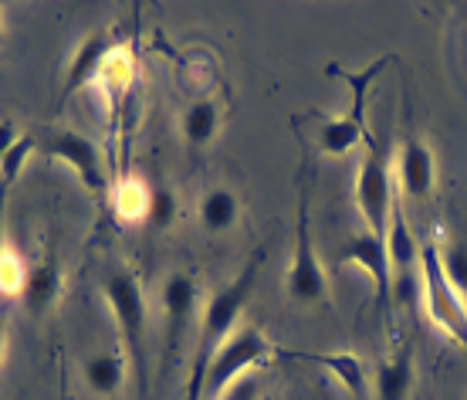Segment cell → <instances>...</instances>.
<instances>
[{
    "label": "cell",
    "instance_id": "cell-1",
    "mask_svg": "<svg viewBox=\"0 0 467 400\" xmlns=\"http://www.w3.org/2000/svg\"><path fill=\"white\" fill-rule=\"evenodd\" d=\"M257 268H261V255L247 265L231 285H223L211 295V302L203 306V322H200V340L193 350V363H190V380H187V400H203V387H207V370H211L213 356L223 350V342L237 332V319L244 312L247 299L254 292Z\"/></svg>",
    "mask_w": 467,
    "mask_h": 400
},
{
    "label": "cell",
    "instance_id": "cell-2",
    "mask_svg": "<svg viewBox=\"0 0 467 400\" xmlns=\"http://www.w3.org/2000/svg\"><path fill=\"white\" fill-rule=\"evenodd\" d=\"M420 295L433 326L451 342L467 350V302L447 279L437 241H423L420 245Z\"/></svg>",
    "mask_w": 467,
    "mask_h": 400
},
{
    "label": "cell",
    "instance_id": "cell-3",
    "mask_svg": "<svg viewBox=\"0 0 467 400\" xmlns=\"http://www.w3.org/2000/svg\"><path fill=\"white\" fill-rule=\"evenodd\" d=\"M366 146V160L356 170V207H359V217L366 224V231L376 237H386V227H389V214H393V170H389V160H386L383 142L369 136L362 142Z\"/></svg>",
    "mask_w": 467,
    "mask_h": 400
},
{
    "label": "cell",
    "instance_id": "cell-4",
    "mask_svg": "<svg viewBox=\"0 0 467 400\" xmlns=\"http://www.w3.org/2000/svg\"><path fill=\"white\" fill-rule=\"evenodd\" d=\"M379 68H383V61H376V65H369V68H362V71L328 68L349 82L352 106H349V112L328 119L326 126L318 130V150H322L326 156H346V153H352L356 146H362V142L369 140V136H366V106H369L366 95H369V85L376 82Z\"/></svg>",
    "mask_w": 467,
    "mask_h": 400
},
{
    "label": "cell",
    "instance_id": "cell-5",
    "mask_svg": "<svg viewBox=\"0 0 467 400\" xmlns=\"http://www.w3.org/2000/svg\"><path fill=\"white\" fill-rule=\"evenodd\" d=\"M102 295H106L109 312L116 316L129 360L142 366V360H146V295H142L140 279L129 268L109 271L106 282H102Z\"/></svg>",
    "mask_w": 467,
    "mask_h": 400
},
{
    "label": "cell",
    "instance_id": "cell-6",
    "mask_svg": "<svg viewBox=\"0 0 467 400\" xmlns=\"http://www.w3.org/2000/svg\"><path fill=\"white\" fill-rule=\"evenodd\" d=\"M271 356L268 336L254 326H241L231 340L223 342V350L213 356L211 370H207V387H203V400H223V394L244 377L247 370L261 366Z\"/></svg>",
    "mask_w": 467,
    "mask_h": 400
},
{
    "label": "cell",
    "instance_id": "cell-7",
    "mask_svg": "<svg viewBox=\"0 0 467 400\" xmlns=\"http://www.w3.org/2000/svg\"><path fill=\"white\" fill-rule=\"evenodd\" d=\"M328 292L326 268L318 261L316 241H312V221H308V197L302 194L298 204V224H295V251L288 268V295L298 306H316Z\"/></svg>",
    "mask_w": 467,
    "mask_h": 400
},
{
    "label": "cell",
    "instance_id": "cell-8",
    "mask_svg": "<svg viewBox=\"0 0 467 400\" xmlns=\"http://www.w3.org/2000/svg\"><path fill=\"white\" fill-rule=\"evenodd\" d=\"M47 156H55L61 163L71 166V174L78 177L92 197H106L109 194V174H106V163H102V153H99V146H95L88 136L75 130H61L51 136L47 142Z\"/></svg>",
    "mask_w": 467,
    "mask_h": 400
},
{
    "label": "cell",
    "instance_id": "cell-9",
    "mask_svg": "<svg viewBox=\"0 0 467 400\" xmlns=\"http://www.w3.org/2000/svg\"><path fill=\"white\" fill-rule=\"evenodd\" d=\"M339 258L352 268L366 271V279L373 282L376 289V299H379V306H383L389 292H393V268H389V255H386V237H376L369 231H362V235L349 237L346 245H342Z\"/></svg>",
    "mask_w": 467,
    "mask_h": 400
},
{
    "label": "cell",
    "instance_id": "cell-10",
    "mask_svg": "<svg viewBox=\"0 0 467 400\" xmlns=\"http://www.w3.org/2000/svg\"><path fill=\"white\" fill-rule=\"evenodd\" d=\"M433 177H437L433 150L420 140V136H410V140L400 146L393 184L400 187L403 200H423V197H431Z\"/></svg>",
    "mask_w": 467,
    "mask_h": 400
},
{
    "label": "cell",
    "instance_id": "cell-11",
    "mask_svg": "<svg viewBox=\"0 0 467 400\" xmlns=\"http://www.w3.org/2000/svg\"><path fill=\"white\" fill-rule=\"evenodd\" d=\"M386 255H389V268H393V289H403L413 282V275H420V245L410 231L407 214L400 204H393L389 214V227H386Z\"/></svg>",
    "mask_w": 467,
    "mask_h": 400
},
{
    "label": "cell",
    "instance_id": "cell-12",
    "mask_svg": "<svg viewBox=\"0 0 467 400\" xmlns=\"http://www.w3.org/2000/svg\"><path fill=\"white\" fill-rule=\"evenodd\" d=\"M197 279L190 271H173L163 282V309H166V350H176L187 332L193 309H197Z\"/></svg>",
    "mask_w": 467,
    "mask_h": 400
},
{
    "label": "cell",
    "instance_id": "cell-13",
    "mask_svg": "<svg viewBox=\"0 0 467 400\" xmlns=\"http://www.w3.org/2000/svg\"><path fill=\"white\" fill-rule=\"evenodd\" d=\"M116 47L119 45H112L109 35H102V31L85 37L82 45L75 47V55H71V61H68V71H65V89H61V102L71 99L75 92L88 89L92 82H99V75H102V68H106L109 55H112Z\"/></svg>",
    "mask_w": 467,
    "mask_h": 400
},
{
    "label": "cell",
    "instance_id": "cell-14",
    "mask_svg": "<svg viewBox=\"0 0 467 400\" xmlns=\"http://www.w3.org/2000/svg\"><path fill=\"white\" fill-rule=\"evenodd\" d=\"M58 295H61V265H58V258H55V251H47L35 268H27L21 299H24V306H27V312L41 316V312H47V309L55 306Z\"/></svg>",
    "mask_w": 467,
    "mask_h": 400
},
{
    "label": "cell",
    "instance_id": "cell-15",
    "mask_svg": "<svg viewBox=\"0 0 467 400\" xmlns=\"http://www.w3.org/2000/svg\"><path fill=\"white\" fill-rule=\"evenodd\" d=\"M129 377V360L126 350H102L85 360V384L99 397H116L126 387Z\"/></svg>",
    "mask_w": 467,
    "mask_h": 400
},
{
    "label": "cell",
    "instance_id": "cell-16",
    "mask_svg": "<svg viewBox=\"0 0 467 400\" xmlns=\"http://www.w3.org/2000/svg\"><path fill=\"white\" fill-rule=\"evenodd\" d=\"M295 360H305V363H316V366H326L332 377L339 380L342 387L349 390V394H356V397H362L366 390L373 387V380H369V374H366V363H362L359 356L352 353H292Z\"/></svg>",
    "mask_w": 467,
    "mask_h": 400
},
{
    "label": "cell",
    "instance_id": "cell-17",
    "mask_svg": "<svg viewBox=\"0 0 467 400\" xmlns=\"http://www.w3.org/2000/svg\"><path fill=\"white\" fill-rule=\"evenodd\" d=\"M413 387V356L410 350H400L373 370V390L376 400H403Z\"/></svg>",
    "mask_w": 467,
    "mask_h": 400
},
{
    "label": "cell",
    "instance_id": "cell-18",
    "mask_svg": "<svg viewBox=\"0 0 467 400\" xmlns=\"http://www.w3.org/2000/svg\"><path fill=\"white\" fill-rule=\"evenodd\" d=\"M217 130H221V102H213V99H200V102L187 106V112L180 119V132L193 150L213 142Z\"/></svg>",
    "mask_w": 467,
    "mask_h": 400
},
{
    "label": "cell",
    "instance_id": "cell-19",
    "mask_svg": "<svg viewBox=\"0 0 467 400\" xmlns=\"http://www.w3.org/2000/svg\"><path fill=\"white\" fill-rule=\"evenodd\" d=\"M237 214H241V200L231 187H211L200 200V221L211 235H223L237 224Z\"/></svg>",
    "mask_w": 467,
    "mask_h": 400
},
{
    "label": "cell",
    "instance_id": "cell-20",
    "mask_svg": "<svg viewBox=\"0 0 467 400\" xmlns=\"http://www.w3.org/2000/svg\"><path fill=\"white\" fill-rule=\"evenodd\" d=\"M31 150H35V142L27 140V136H21V142L0 160V255L7 251V241H4V211H7V197H11V190H14V184H17V177H21V170H24V163H27Z\"/></svg>",
    "mask_w": 467,
    "mask_h": 400
},
{
    "label": "cell",
    "instance_id": "cell-21",
    "mask_svg": "<svg viewBox=\"0 0 467 400\" xmlns=\"http://www.w3.org/2000/svg\"><path fill=\"white\" fill-rule=\"evenodd\" d=\"M112 204H116L119 217L126 221H146V207H150V190L136 184V180H122L112 190Z\"/></svg>",
    "mask_w": 467,
    "mask_h": 400
},
{
    "label": "cell",
    "instance_id": "cell-22",
    "mask_svg": "<svg viewBox=\"0 0 467 400\" xmlns=\"http://www.w3.org/2000/svg\"><path fill=\"white\" fill-rule=\"evenodd\" d=\"M176 217H180V197H176V190L152 187L150 190V207H146V224L156 227V231H163V227L176 224Z\"/></svg>",
    "mask_w": 467,
    "mask_h": 400
},
{
    "label": "cell",
    "instance_id": "cell-23",
    "mask_svg": "<svg viewBox=\"0 0 467 400\" xmlns=\"http://www.w3.org/2000/svg\"><path fill=\"white\" fill-rule=\"evenodd\" d=\"M441 258H444V271L451 285L457 289V295L467 302V245L454 241V245L441 247Z\"/></svg>",
    "mask_w": 467,
    "mask_h": 400
},
{
    "label": "cell",
    "instance_id": "cell-24",
    "mask_svg": "<svg viewBox=\"0 0 467 400\" xmlns=\"http://www.w3.org/2000/svg\"><path fill=\"white\" fill-rule=\"evenodd\" d=\"M24 279H27V268L21 265V258L14 255L11 247L0 255V292H17L21 295Z\"/></svg>",
    "mask_w": 467,
    "mask_h": 400
},
{
    "label": "cell",
    "instance_id": "cell-25",
    "mask_svg": "<svg viewBox=\"0 0 467 400\" xmlns=\"http://www.w3.org/2000/svg\"><path fill=\"white\" fill-rule=\"evenodd\" d=\"M17 142H21V132H17V126H14L11 119H0V160L11 153Z\"/></svg>",
    "mask_w": 467,
    "mask_h": 400
},
{
    "label": "cell",
    "instance_id": "cell-26",
    "mask_svg": "<svg viewBox=\"0 0 467 400\" xmlns=\"http://www.w3.org/2000/svg\"><path fill=\"white\" fill-rule=\"evenodd\" d=\"M4 342H7V312L0 309V356H4Z\"/></svg>",
    "mask_w": 467,
    "mask_h": 400
},
{
    "label": "cell",
    "instance_id": "cell-27",
    "mask_svg": "<svg viewBox=\"0 0 467 400\" xmlns=\"http://www.w3.org/2000/svg\"><path fill=\"white\" fill-rule=\"evenodd\" d=\"M0 45H4V4H0Z\"/></svg>",
    "mask_w": 467,
    "mask_h": 400
}]
</instances>
